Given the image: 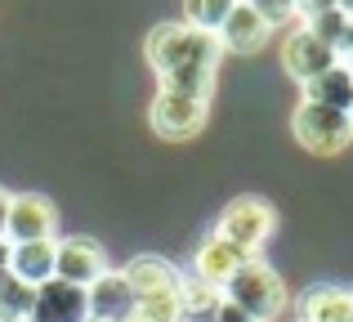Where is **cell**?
Returning a JSON list of instances; mask_svg holds the SVG:
<instances>
[{"label":"cell","instance_id":"1","mask_svg":"<svg viewBox=\"0 0 353 322\" xmlns=\"http://www.w3.org/2000/svg\"><path fill=\"white\" fill-rule=\"evenodd\" d=\"M148 63H152L161 90H183V94H201L210 99L215 90V68H219V36L201 32V27L179 23H161L148 32Z\"/></svg>","mask_w":353,"mask_h":322},{"label":"cell","instance_id":"2","mask_svg":"<svg viewBox=\"0 0 353 322\" xmlns=\"http://www.w3.org/2000/svg\"><path fill=\"white\" fill-rule=\"evenodd\" d=\"M224 300L237 305L241 314L255 318V322H273L286 309V282L277 278L273 264H264L259 255H250V260H241V269L233 278H228Z\"/></svg>","mask_w":353,"mask_h":322},{"label":"cell","instance_id":"3","mask_svg":"<svg viewBox=\"0 0 353 322\" xmlns=\"http://www.w3.org/2000/svg\"><path fill=\"white\" fill-rule=\"evenodd\" d=\"M291 134L313 157H336V152H345L353 143V121H349V112H336V108L300 103L291 117Z\"/></svg>","mask_w":353,"mask_h":322},{"label":"cell","instance_id":"4","mask_svg":"<svg viewBox=\"0 0 353 322\" xmlns=\"http://www.w3.org/2000/svg\"><path fill=\"white\" fill-rule=\"evenodd\" d=\"M277 215H273V201L268 197H255V192H246V197H233L224 206V215H219V228L215 233L224 237V242H233L241 255H255L259 246H264V237L273 233Z\"/></svg>","mask_w":353,"mask_h":322},{"label":"cell","instance_id":"5","mask_svg":"<svg viewBox=\"0 0 353 322\" xmlns=\"http://www.w3.org/2000/svg\"><path fill=\"white\" fill-rule=\"evenodd\" d=\"M206 117H210V99L201 94H183V90H157L152 108H148V121L161 139L183 143L192 134L206 130Z\"/></svg>","mask_w":353,"mask_h":322},{"label":"cell","instance_id":"6","mask_svg":"<svg viewBox=\"0 0 353 322\" xmlns=\"http://www.w3.org/2000/svg\"><path fill=\"white\" fill-rule=\"evenodd\" d=\"M59 228V210L50 197L41 192H14L9 197V219H5V237L9 242H54Z\"/></svg>","mask_w":353,"mask_h":322},{"label":"cell","instance_id":"7","mask_svg":"<svg viewBox=\"0 0 353 322\" xmlns=\"http://www.w3.org/2000/svg\"><path fill=\"white\" fill-rule=\"evenodd\" d=\"M103 273H108V255L94 237H63V242H54V278L59 282L85 291Z\"/></svg>","mask_w":353,"mask_h":322},{"label":"cell","instance_id":"8","mask_svg":"<svg viewBox=\"0 0 353 322\" xmlns=\"http://www.w3.org/2000/svg\"><path fill=\"white\" fill-rule=\"evenodd\" d=\"M336 63H340V54L331 50V45H322L309 27H295V32L282 41V68H286V77H295L300 85L318 81L322 72H331Z\"/></svg>","mask_w":353,"mask_h":322},{"label":"cell","instance_id":"9","mask_svg":"<svg viewBox=\"0 0 353 322\" xmlns=\"http://www.w3.org/2000/svg\"><path fill=\"white\" fill-rule=\"evenodd\" d=\"M27 322H90V300L81 287H68V282L50 278L36 287V305Z\"/></svg>","mask_w":353,"mask_h":322},{"label":"cell","instance_id":"10","mask_svg":"<svg viewBox=\"0 0 353 322\" xmlns=\"http://www.w3.org/2000/svg\"><path fill=\"white\" fill-rule=\"evenodd\" d=\"M121 278L130 282L134 300H152V296H165V291H179L183 273L174 269L165 255H134V260L121 269Z\"/></svg>","mask_w":353,"mask_h":322},{"label":"cell","instance_id":"11","mask_svg":"<svg viewBox=\"0 0 353 322\" xmlns=\"http://www.w3.org/2000/svg\"><path fill=\"white\" fill-rule=\"evenodd\" d=\"M219 50H233V54H259L268 45V36H273V27L264 23V18L255 14V9L246 5V0H237L233 14L224 18V27H219Z\"/></svg>","mask_w":353,"mask_h":322},{"label":"cell","instance_id":"12","mask_svg":"<svg viewBox=\"0 0 353 322\" xmlns=\"http://www.w3.org/2000/svg\"><path fill=\"white\" fill-rule=\"evenodd\" d=\"M85 300H90V318L94 322H121V318L134 314V305H139L130 282L121 278V273H103L99 282H90Z\"/></svg>","mask_w":353,"mask_h":322},{"label":"cell","instance_id":"13","mask_svg":"<svg viewBox=\"0 0 353 322\" xmlns=\"http://www.w3.org/2000/svg\"><path fill=\"white\" fill-rule=\"evenodd\" d=\"M241 260H250V255H241L233 242H224L219 233H210L206 242L197 246V273H192V278H201V282H210V287L224 291L228 278L241 269Z\"/></svg>","mask_w":353,"mask_h":322},{"label":"cell","instance_id":"14","mask_svg":"<svg viewBox=\"0 0 353 322\" xmlns=\"http://www.w3.org/2000/svg\"><path fill=\"white\" fill-rule=\"evenodd\" d=\"M300 318L304 322H353V291H340L331 282L309 287L300 296Z\"/></svg>","mask_w":353,"mask_h":322},{"label":"cell","instance_id":"15","mask_svg":"<svg viewBox=\"0 0 353 322\" xmlns=\"http://www.w3.org/2000/svg\"><path fill=\"white\" fill-rule=\"evenodd\" d=\"M9 273L27 287H41L54 278V242H9Z\"/></svg>","mask_w":353,"mask_h":322},{"label":"cell","instance_id":"16","mask_svg":"<svg viewBox=\"0 0 353 322\" xmlns=\"http://www.w3.org/2000/svg\"><path fill=\"white\" fill-rule=\"evenodd\" d=\"M304 103H322V108H336V112H349L353 108V68L336 63L318 81H309L304 85Z\"/></svg>","mask_w":353,"mask_h":322},{"label":"cell","instance_id":"17","mask_svg":"<svg viewBox=\"0 0 353 322\" xmlns=\"http://www.w3.org/2000/svg\"><path fill=\"white\" fill-rule=\"evenodd\" d=\"M224 305V291L201 278H179V322H215V309Z\"/></svg>","mask_w":353,"mask_h":322},{"label":"cell","instance_id":"18","mask_svg":"<svg viewBox=\"0 0 353 322\" xmlns=\"http://www.w3.org/2000/svg\"><path fill=\"white\" fill-rule=\"evenodd\" d=\"M32 305H36V287L18 282L14 273H0V318H32Z\"/></svg>","mask_w":353,"mask_h":322},{"label":"cell","instance_id":"19","mask_svg":"<svg viewBox=\"0 0 353 322\" xmlns=\"http://www.w3.org/2000/svg\"><path fill=\"white\" fill-rule=\"evenodd\" d=\"M237 0H183V23L201 27V32H219L224 18L233 14Z\"/></svg>","mask_w":353,"mask_h":322},{"label":"cell","instance_id":"20","mask_svg":"<svg viewBox=\"0 0 353 322\" xmlns=\"http://www.w3.org/2000/svg\"><path fill=\"white\" fill-rule=\"evenodd\" d=\"M313 36H318L322 45H331V50L340 54V45H345V36H349V27H353V18H345L340 9H327V14H318L313 23H304Z\"/></svg>","mask_w":353,"mask_h":322},{"label":"cell","instance_id":"21","mask_svg":"<svg viewBox=\"0 0 353 322\" xmlns=\"http://www.w3.org/2000/svg\"><path fill=\"white\" fill-rule=\"evenodd\" d=\"M246 5L255 9L268 27H286L295 18V0H246Z\"/></svg>","mask_w":353,"mask_h":322},{"label":"cell","instance_id":"22","mask_svg":"<svg viewBox=\"0 0 353 322\" xmlns=\"http://www.w3.org/2000/svg\"><path fill=\"white\" fill-rule=\"evenodd\" d=\"M327 9H336V0H295V18H304V23H313Z\"/></svg>","mask_w":353,"mask_h":322},{"label":"cell","instance_id":"23","mask_svg":"<svg viewBox=\"0 0 353 322\" xmlns=\"http://www.w3.org/2000/svg\"><path fill=\"white\" fill-rule=\"evenodd\" d=\"M215 322H255V318H246L237 305H228V300H224V305L215 309Z\"/></svg>","mask_w":353,"mask_h":322},{"label":"cell","instance_id":"24","mask_svg":"<svg viewBox=\"0 0 353 322\" xmlns=\"http://www.w3.org/2000/svg\"><path fill=\"white\" fill-rule=\"evenodd\" d=\"M9 197H14V192L0 188V237H5V219H9Z\"/></svg>","mask_w":353,"mask_h":322},{"label":"cell","instance_id":"25","mask_svg":"<svg viewBox=\"0 0 353 322\" xmlns=\"http://www.w3.org/2000/svg\"><path fill=\"white\" fill-rule=\"evenodd\" d=\"M5 269H9V242L0 237V273H5Z\"/></svg>","mask_w":353,"mask_h":322},{"label":"cell","instance_id":"26","mask_svg":"<svg viewBox=\"0 0 353 322\" xmlns=\"http://www.w3.org/2000/svg\"><path fill=\"white\" fill-rule=\"evenodd\" d=\"M0 322H27V318H0Z\"/></svg>","mask_w":353,"mask_h":322},{"label":"cell","instance_id":"27","mask_svg":"<svg viewBox=\"0 0 353 322\" xmlns=\"http://www.w3.org/2000/svg\"><path fill=\"white\" fill-rule=\"evenodd\" d=\"M349 121H353V108H349Z\"/></svg>","mask_w":353,"mask_h":322},{"label":"cell","instance_id":"28","mask_svg":"<svg viewBox=\"0 0 353 322\" xmlns=\"http://www.w3.org/2000/svg\"><path fill=\"white\" fill-rule=\"evenodd\" d=\"M90 322H94V318H90Z\"/></svg>","mask_w":353,"mask_h":322}]
</instances>
